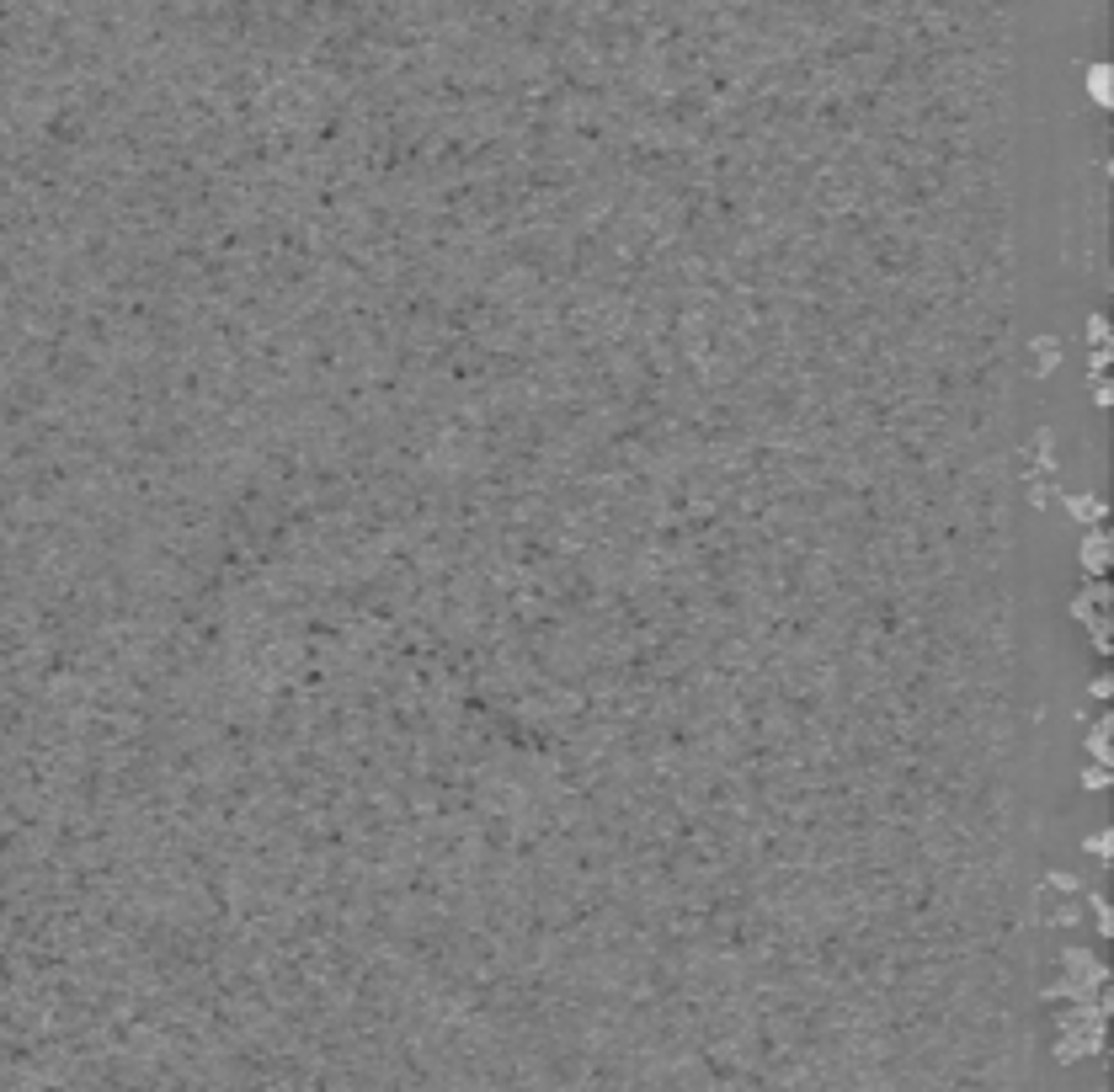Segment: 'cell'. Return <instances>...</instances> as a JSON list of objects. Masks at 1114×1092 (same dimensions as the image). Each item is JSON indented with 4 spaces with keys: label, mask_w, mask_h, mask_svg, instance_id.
Segmentation results:
<instances>
[{
    "label": "cell",
    "mask_w": 1114,
    "mask_h": 1092,
    "mask_svg": "<svg viewBox=\"0 0 1114 1092\" xmlns=\"http://www.w3.org/2000/svg\"><path fill=\"white\" fill-rule=\"evenodd\" d=\"M1082 571H1088L1093 581H1104V571H1109V528H1088L1082 533Z\"/></svg>",
    "instance_id": "6da1fadb"
},
{
    "label": "cell",
    "mask_w": 1114,
    "mask_h": 1092,
    "mask_svg": "<svg viewBox=\"0 0 1114 1092\" xmlns=\"http://www.w3.org/2000/svg\"><path fill=\"white\" fill-rule=\"evenodd\" d=\"M1066 501V512H1072L1077 522H1088V528H1104V517H1109V506H1104V496H1093V490H1077V496H1061Z\"/></svg>",
    "instance_id": "7a4b0ae2"
},
{
    "label": "cell",
    "mask_w": 1114,
    "mask_h": 1092,
    "mask_svg": "<svg viewBox=\"0 0 1114 1092\" xmlns=\"http://www.w3.org/2000/svg\"><path fill=\"white\" fill-rule=\"evenodd\" d=\"M1029 346H1034V373H1040V378H1045V373L1055 368V362H1061V346H1055L1050 336H1034Z\"/></svg>",
    "instance_id": "3957f363"
},
{
    "label": "cell",
    "mask_w": 1114,
    "mask_h": 1092,
    "mask_svg": "<svg viewBox=\"0 0 1114 1092\" xmlns=\"http://www.w3.org/2000/svg\"><path fill=\"white\" fill-rule=\"evenodd\" d=\"M1088 751H1093V762H1098V767H1109V720H1093V731H1088Z\"/></svg>",
    "instance_id": "277c9868"
},
{
    "label": "cell",
    "mask_w": 1114,
    "mask_h": 1092,
    "mask_svg": "<svg viewBox=\"0 0 1114 1092\" xmlns=\"http://www.w3.org/2000/svg\"><path fill=\"white\" fill-rule=\"evenodd\" d=\"M1104 341H1109V320H1104V315H1088V346L1098 352Z\"/></svg>",
    "instance_id": "5b68a950"
},
{
    "label": "cell",
    "mask_w": 1114,
    "mask_h": 1092,
    "mask_svg": "<svg viewBox=\"0 0 1114 1092\" xmlns=\"http://www.w3.org/2000/svg\"><path fill=\"white\" fill-rule=\"evenodd\" d=\"M1082 789H1109V767H1098V762H1093L1088 773H1082Z\"/></svg>",
    "instance_id": "8992f818"
},
{
    "label": "cell",
    "mask_w": 1114,
    "mask_h": 1092,
    "mask_svg": "<svg viewBox=\"0 0 1114 1092\" xmlns=\"http://www.w3.org/2000/svg\"><path fill=\"white\" fill-rule=\"evenodd\" d=\"M1109 848H1114V837H1109V832H1098V837H1088V853H1093V858H1109Z\"/></svg>",
    "instance_id": "52a82bcc"
}]
</instances>
